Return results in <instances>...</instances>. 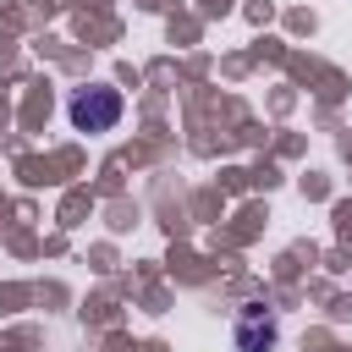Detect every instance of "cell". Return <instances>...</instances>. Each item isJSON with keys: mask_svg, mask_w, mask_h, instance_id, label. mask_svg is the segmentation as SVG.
<instances>
[{"mask_svg": "<svg viewBox=\"0 0 352 352\" xmlns=\"http://www.w3.org/2000/svg\"><path fill=\"white\" fill-rule=\"evenodd\" d=\"M116 121H121V94H116V88H88V94L72 99V126L104 132V126H116Z\"/></svg>", "mask_w": 352, "mask_h": 352, "instance_id": "cell-1", "label": "cell"}]
</instances>
